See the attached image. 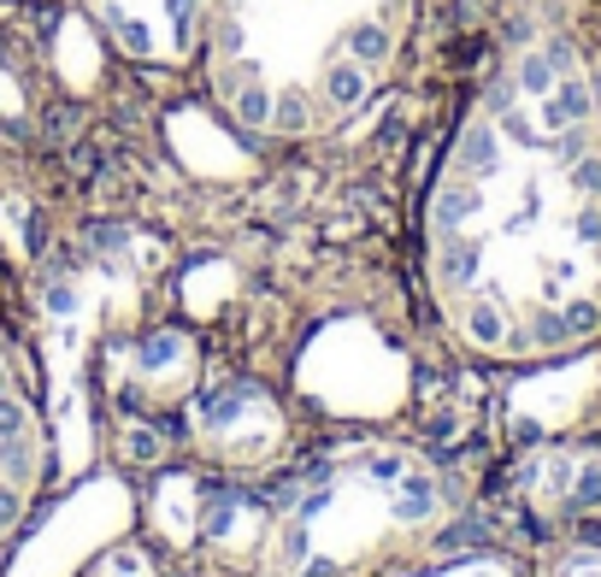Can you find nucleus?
Wrapping results in <instances>:
<instances>
[{"instance_id": "nucleus-1", "label": "nucleus", "mask_w": 601, "mask_h": 577, "mask_svg": "<svg viewBox=\"0 0 601 577\" xmlns=\"http://www.w3.org/2000/svg\"><path fill=\"white\" fill-rule=\"evenodd\" d=\"M425 288L472 360L601 342V77L572 30H525L472 95L425 195Z\"/></svg>"}, {"instance_id": "nucleus-2", "label": "nucleus", "mask_w": 601, "mask_h": 577, "mask_svg": "<svg viewBox=\"0 0 601 577\" xmlns=\"http://www.w3.org/2000/svg\"><path fill=\"white\" fill-rule=\"evenodd\" d=\"M419 0H207L201 72L230 130L319 142L395 83Z\"/></svg>"}, {"instance_id": "nucleus-3", "label": "nucleus", "mask_w": 601, "mask_h": 577, "mask_svg": "<svg viewBox=\"0 0 601 577\" xmlns=\"http://www.w3.org/2000/svg\"><path fill=\"white\" fill-rule=\"evenodd\" d=\"M460 519L454 471L414 443H359L283 489L260 577H407Z\"/></svg>"}, {"instance_id": "nucleus-4", "label": "nucleus", "mask_w": 601, "mask_h": 577, "mask_svg": "<svg viewBox=\"0 0 601 577\" xmlns=\"http://www.w3.org/2000/svg\"><path fill=\"white\" fill-rule=\"evenodd\" d=\"M189 448L225 478H260L289 454V413L266 383L230 378L189 413Z\"/></svg>"}, {"instance_id": "nucleus-5", "label": "nucleus", "mask_w": 601, "mask_h": 577, "mask_svg": "<svg viewBox=\"0 0 601 577\" xmlns=\"http://www.w3.org/2000/svg\"><path fill=\"white\" fill-rule=\"evenodd\" d=\"M47 478V424L36 413L24 371L0 342V542L30 519Z\"/></svg>"}, {"instance_id": "nucleus-6", "label": "nucleus", "mask_w": 601, "mask_h": 577, "mask_svg": "<svg viewBox=\"0 0 601 577\" xmlns=\"http://www.w3.org/2000/svg\"><path fill=\"white\" fill-rule=\"evenodd\" d=\"M125 59L136 65H189L201 59V30H207V0H83Z\"/></svg>"}, {"instance_id": "nucleus-7", "label": "nucleus", "mask_w": 601, "mask_h": 577, "mask_svg": "<svg viewBox=\"0 0 601 577\" xmlns=\"http://www.w3.org/2000/svg\"><path fill=\"white\" fill-rule=\"evenodd\" d=\"M112 395L125 413H178V406L195 401L201 383V348L189 330H148L112 360Z\"/></svg>"}, {"instance_id": "nucleus-8", "label": "nucleus", "mask_w": 601, "mask_h": 577, "mask_svg": "<svg viewBox=\"0 0 601 577\" xmlns=\"http://www.w3.org/2000/svg\"><path fill=\"white\" fill-rule=\"evenodd\" d=\"M525 501L537 519H578L601 501V454L590 448H548L525 471Z\"/></svg>"}, {"instance_id": "nucleus-9", "label": "nucleus", "mask_w": 601, "mask_h": 577, "mask_svg": "<svg viewBox=\"0 0 601 577\" xmlns=\"http://www.w3.org/2000/svg\"><path fill=\"white\" fill-rule=\"evenodd\" d=\"M543 577H601V548H590V542H566V548L543 566Z\"/></svg>"}, {"instance_id": "nucleus-10", "label": "nucleus", "mask_w": 601, "mask_h": 577, "mask_svg": "<svg viewBox=\"0 0 601 577\" xmlns=\"http://www.w3.org/2000/svg\"><path fill=\"white\" fill-rule=\"evenodd\" d=\"M431 577H513V571L495 566V559H466V566H449V571H431Z\"/></svg>"}]
</instances>
